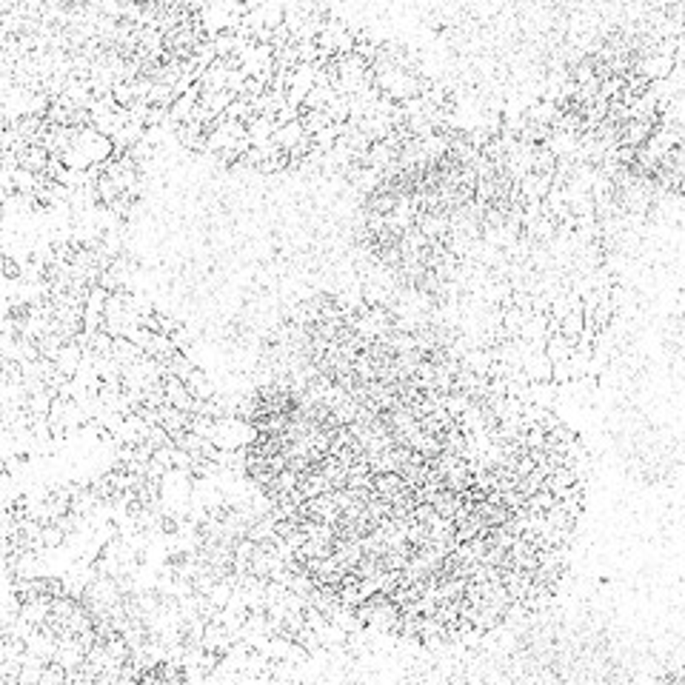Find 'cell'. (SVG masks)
<instances>
[{"label":"cell","instance_id":"6da1fadb","mask_svg":"<svg viewBox=\"0 0 685 685\" xmlns=\"http://www.w3.org/2000/svg\"><path fill=\"white\" fill-rule=\"evenodd\" d=\"M83 357H86V352H83V346H78V342H66V346L60 349V355H57V371H63L68 380H75L78 377V371H81V366H83Z\"/></svg>","mask_w":685,"mask_h":685},{"label":"cell","instance_id":"7a4b0ae2","mask_svg":"<svg viewBox=\"0 0 685 685\" xmlns=\"http://www.w3.org/2000/svg\"><path fill=\"white\" fill-rule=\"evenodd\" d=\"M306 129H303V123L300 120H294V123H286V126H280L278 131H274V146H278L280 152H286V155H292L303 141H306Z\"/></svg>","mask_w":685,"mask_h":685}]
</instances>
